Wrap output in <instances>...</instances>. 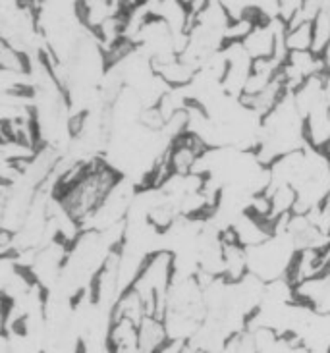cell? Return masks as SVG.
<instances>
[{
    "instance_id": "1",
    "label": "cell",
    "mask_w": 330,
    "mask_h": 353,
    "mask_svg": "<svg viewBox=\"0 0 330 353\" xmlns=\"http://www.w3.org/2000/svg\"><path fill=\"white\" fill-rule=\"evenodd\" d=\"M286 47L290 52H302L313 48V19L286 26Z\"/></svg>"
}]
</instances>
